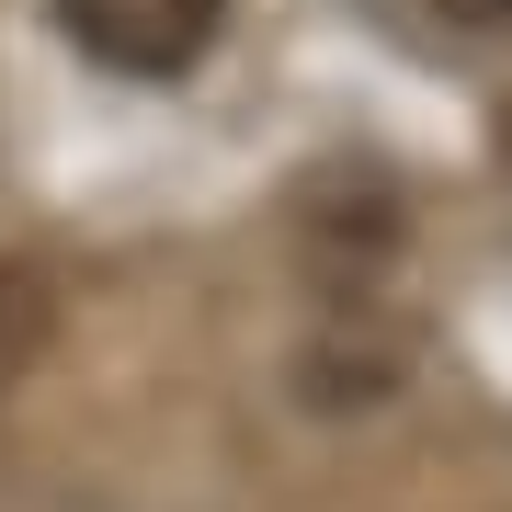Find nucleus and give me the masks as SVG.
<instances>
[{"mask_svg": "<svg viewBox=\"0 0 512 512\" xmlns=\"http://www.w3.org/2000/svg\"><path fill=\"white\" fill-rule=\"evenodd\" d=\"M57 23H69L103 69H126V80H183L194 57L217 46L228 0H57Z\"/></svg>", "mask_w": 512, "mask_h": 512, "instance_id": "nucleus-1", "label": "nucleus"}, {"mask_svg": "<svg viewBox=\"0 0 512 512\" xmlns=\"http://www.w3.org/2000/svg\"><path fill=\"white\" fill-rule=\"evenodd\" d=\"M35 342H46V285L23 262H0V387L35 365Z\"/></svg>", "mask_w": 512, "mask_h": 512, "instance_id": "nucleus-2", "label": "nucleus"}, {"mask_svg": "<svg viewBox=\"0 0 512 512\" xmlns=\"http://www.w3.org/2000/svg\"><path fill=\"white\" fill-rule=\"evenodd\" d=\"M456 23H478V35H512V0H444Z\"/></svg>", "mask_w": 512, "mask_h": 512, "instance_id": "nucleus-3", "label": "nucleus"}]
</instances>
